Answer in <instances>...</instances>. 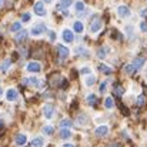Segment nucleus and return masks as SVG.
<instances>
[{
	"instance_id": "obj_8",
	"label": "nucleus",
	"mask_w": 147,
	"mask_h": 147,
	"mask_svg": "<svg viewBox=\"0 0 147 147\" xmlns=\"http://www.w3.org/2000/svg\"><path fill=\"white\" fill-rule=\"evenodd\" d=\"M40 70H42V66L36 61H32L27 64V71H30V73H39Z\"/></svg>"
},
{
	"instance_id": "obj_31",
	"label": "nucleus",
	"mask_w": 147,
	"mask_h": 147,
	"mask_svg": "<svg viewBox=\"0 0 147 147\" xmlns=\"http://www.w3.org/2000/svg\"><path fill=\"white\" fill-rule=\"evenodd\" d=\"M119 107H120V110H121V114H124V116H129V109L127 107H124L120 101H119Z\"/></svg>"
},
{
	"instance_id": "obj_3",
	"label": "nucleus",
	"mask_w": 147,
	"mask_h": 147,
	"mask_svg": "<svg viewBox=\"0 0 147 147\" xmlns=\"http://www.w3.org/2000/svg\"><path fill=\"white\" fill-rule=\"evenodd\" d=\"M34 13L37 16H46V9H45V3L43 1H37L34 4Z\"/></svg>"
},
{
	"instance_id": "obj_43",
	"label": "nucleus",
	"mask_w": 147,
	"mask_h": 147,
	"mask_svg": "<svg viewBox=\"0 0 147 147\" xmlns=\"http://www.w3.org/2000/svg\"><path fill=\"white\" fill-rule=\"evenodd\" d=\"M63 147H74V146H73V144H64Z\"/></svg>"
},
{
	"instance_id": "obj_34",
	"label": "nucleus",
	"mask_w": 147,
	"mask_h": 147,
	"mask_svg": "<svg viewBox=\"0 0 147 147\" xmlns=\"http://www.w3.org/2000/svg\"><path fill=\"white\" fill-rule=\"evenodd\" d=\"M124 71H126V73H129V74H133V73H134V70H133L131 64H130V66H126V67H124Z\"/></svg>"
},
{
	"instance_id": "obj_36",
	"label": "nucleus",
	"mask_w": 147,
	"mask_h": 147,
	"mask_svg": "<svg viewBox=\"0 0 147 147\" xmlns=\"http://www.w3.org/2000/svg\"><path fill=\"white\" fill-rule=\"evenodd\" d=\"M22 20H23V22H29V20H30V14H29V13L22 14Z\"/></svg>"
},
{
	"instance_id": "obj_15",
	"label": "nucleus",
	"mask_w": 147,
	"mask_h": 147,
	"mask_svg": "<svg viewBox=\"0 0 147 147\" xmlns=\"http://www.w3.org/2000/svg\"><path fill=\"white\" fill-rule=\"evenodd\" d=\"M26 142H27V137L24 134H17L16 136V144L17 146H24Z\"/></svg>"
},
{
	"instance_id": "obj_1",
	"label": "nucleus",
	"mask_w": 147,
	"mask_h": 147,
	"mask_svg": "<svg viewBox=\"0 0 147 147\" xmlns=\"http://www.w3.org/2000/svg\"><path fill=\"white\" fill-rule=\"evenodd\" d=\"M47 83L50 87H66L67 86V80L64 77H61L59 73H51L47 77Z\"/></svg>"
},
{
	"instance_id": "obj_33",
	"label": "nucleus",
	"mask_w": 147,
	"mask_h": 147,
	"mask_svg": "<svg viewBox=\"0 0 147 147\" xmlns=\"http://www.w3.org/2000/svg\"><path fill=\"white\" fill-rule=\"evenodd\" d=\"M94 82H96L94 76H90V77L86 80V84H87V86H93V84H94Z\"/></svg>"
},
{
	"instance_id": "obj_38",
	"label": "nucleus",
	"mask_w": 147,
	"mask_h": 147,
	"mask_svg": "<svg viewBox=\"0 0 147 147\" xmlns=\"http://www.w3.org/2000/svg\"><path fill=\"white\" fill-rule=\"evenodd\" d=\"M140 29H142V32H147V23L146 22H143V23L140 24Z\"/></svg>"
},
{
	"instance_id": "obj_4",
	"label": "nucleus",
	"mask_w": 147,
	"mask_h": 147,
	"mask_svg": "<svg viewBox=\"0 0 147 147\" xmlns=\"http://www.w3.org/2000/svg\"><path fill=\"white\" fill-rule=\"evenodd\" d=\"M144 57H137V59H134L133 60V63H131V67H133V70L134 71H137V70H140L142 67H143V64H144Z\"/></svg>"
},
{
	"instance_id": "obj_32",
	"label": "nucleus",
	"mask_w": 147,
	"mask_h": 147,
	"mask_svg": "<svg viewBox=\"0 0 147 147\" xmlns=\"http://www.w3.org/2000/svg\"><path fill=\"white\" fill-rule=\"evenodd\" d=\"M76 10H77V11L84 10V3H83V1H77V3H76Z\"/></svg>"
},
{
	"instance_id": "obj_42",
	"label": "nucleus",
	"mask_w": 147,
	"mask_h": 147,
	"mask_svg": "<svg viewBox=\"0 0 147 147\" xmlns=\"http://www.w3.org/2000/svg\"><path fill=\"white\" fill-rule=\"evenodd\" d=\"M110 147H121V144H119V143H114V144H111Z\"/></svg>"
},
{
	"instance_id": "obj_28",
	"label": "nucleus",
	"mask_w": 147,
	"mask_h": 147,
	"mask_svg": "<svg viewBox=\"0 0 147 147\" xmlns=\"http://www.w3.org/2000/svg\"><path fill=\"white\" fill-rule=\"evenodd\" d=\"M20 29H22V24H20L19 22H16V23H13V24L10 26V30H11V32H19Z\"/></svg>"
},
{
	"instance_id": "obj_10",
	"label": "nucleus",
	"mask_w": 147,
	"mask_h": 147,
	"mask_svg": "<svg viewBox=\"0 0 147 147\" xmlns=\"http://www.w3.org/2000/svg\"><path fill=\"white\" fill-rule=\"evenodd\" d=\"M117 13L120 14V17H130V9L127 7V6H119V9H117Z\"/></svg>"
},
{
	"instance_id": "obj_11",
	"label": "nucleus",
	"mask_w": 147,
	"mask_h": 147,
	"mask_svg": "<svg viewBox=\"0 0 147 147\" xmlns=\"http://www.w3.org/2000/svg\"><path fill=\"white\" fill-rule=\"evenodd\" d=\"M45 32H46V26L45 24H37V26H34L32 29V34L33 36H39V34H42Z\"/></svg>"
},
{
	"instance_id": "obj_17",
	"label": "nucleus",
	"mask_w": 147,
	"mask_h": 147,
	"mask_svg": "<svg viewBox=\"0 0 147 147\" xmlns=\"http://www.w3.org/2000/svg\"><path fill=\"white\" fill-rule=\"evenodd\" d=\"M43 144H45L43 137H36V139H33V142H32V147H43Z\"/></svg>"
},
{
	"instance_id": "obj_45",
	"label": "nucleus",
	"mask_w": 147,
	"mask_h": 147,
	"mask_svg": "<svg viewBox=\"0 0 147 147\" xmlns=\"http://www.w3.org/2000/svg\"><path fill=\"white\" fill-rule=\"evenodd\" d=\"M45 1H46V3H50V1H51V0H45Z\"/></svg>"
},
{
	"instance_id": "obj_24",
	"label": "nucleus",
	"mask_w": 147,
	"mask_h": 147,
	"mask_svg": "<svg viewBox=\"0 0 147 147\" xmlns=\"http://www.w3.org/2000/svg\"><path fill=\"white\" fill-rule=\"evenodd\" d=\"M86 100H87V103H89L90 106H96V104H97V97H96L94 94H89Z\"/></svg>"
},
{
	"instance_id": "obj_25",
	"label": "nucleus",
	"mask_w": 147,
	"mask_h": 147,
	"mask_svg": "<svg viewBox=\"0 0 147 147\" xmlns=\"http://www.w3.org/2000/svg\"><path fill=\"white\" fill-rule=\"evenodd\" d=\"M104 106H106V109H113L114 107V100L113 97H107L104 100Z\"/></svg>"
},
{
	"instance_id": "obj_44",
	"label": "nucleus",
	"mask_w": 147,
	"mask_h": 147,
	"mask_svg": "<svg viewBox=\"0 0 147 147\" xmlns=\"http://www.w3.org/2000/svg\"><path fill=\"white\" fill-rule=\"evenodd\" d=\"M3 1H4V0H0V6H1V4H3Z\"/></svg>"
},
{
	"instance_id": "obj_41",
	"label": "nucleus",
	"mask_w": 147,
	"mask_h": 147,
	"mask_svg": "<svg viewBox=\"0 0 147 147\" xmlns=\"http://www.w3.org/2000/svg\"><path fill=\"white\" fill-rule=\"evenodd\" d=\"M142 16H143V17H147V7L142 10Z\"/></svg>"
},
{
	"instance_id": "obj_46",
	"label": "nucleus",
	"mask_w": 147,
	"mask_h": 147,
	"mask_svg": "<svg viewBox=\"0 0 147 147\" xmlns=\"http://www.w3.org/2000/svg\"><path fill=\"white\" fill-rule=\"evenodd\" d=\"M1 93H3V92H1V89H0V96H1Z\"/></svg>"
},
{
	"instance_id": "obj_19",
	"label": "nucleus",
	"mask_w": 147,
	"mask_h": 147,
	"mask_svg": "<svg viewBox=\"0 0 147 147\" xmlns=\"http://www.w3.org/2000/svg\"><path fill=\"white\" fill-rule=\"evenodd\" d=\"M11 61H13V60L6 59V60H4V61L0 64V71H3V73H4V71H7V69H9V66L11 64Z\"/></svg>"
},
{
	"instance_id": "obj_35",
	"label": "nucleus",
	"mask_w": 147,
	"mask_h": 147,
	"mask_svg": "<svg viewBox=\"0 0 147 147\" xmlns=\"http://www.w3.org/2000/svg\"><path fill=\"white\" fill-rule=\"evenodd\" d=\"M106 89H107V82H103V83L100 84V92H101V93H104V92H106Z\"/></svg>"
},
{
	"instance_id": "obj_13",
	"label": "nucleus",
	"mask_w": 147,
	"mask_h": 147,
	"mask_svg": "<svg viewBox=\"0 0 147 147\" xmlns=\"http://www.w3.org/2000/svg\"><path fill=\"white\" fill-rule=\"evenodd\" d=\"M19 97V94H17V92L14 90V89H9L7 90V93H6V98L9 100V101H16Z\"/></svg>"
},
{
	"instance_id": "obj_5",
	"label": "nucleus",
	"mask_w": 147,
	"mask_h": 147,
	"mask_svg": "<svg viewBox=\"0 0 147 147\" xmlns=\"http://www.w3.org/2000/svg\"><path fill=\"white\" fill-rule=\"evenodd\" d=\"M56 51H57V54L61 57V59H66L69 54H70V51L67 47H64V46H61V45H57V47H56Z\"/></svg>"
},
{
	"instance_id": "obj_40",
	"label": "nucleus",
	"mask_w": 147,
	"mask_h": 147,
	"mask_svg": "<svg viewBox=\"0 0 147 147\" xmlns=\"http://www.w3.org/2000/svg\"><path fill=\"white\" fill-rule=\"evenodd\" d=\"M54 39H56V34H54V32H50V40L53 42Z\"/></svg>"
},
{
	"instance_id": "obj_39",
	"label": "nucleus",
	"mask_w": 147,
	"mask_h": 147,
	"mask_svg": "<svg viewBox=\"0 0 147 147\" xmlns=\"http://www.w3.org/2000/svg\"><path fill=\"white\" fill-rule=\"evenodd\" d=\"M80 73H82V74H87V73H90V69L84 67V69H82V70H80Z\"/></svg>"
},
{
	"instance_id": "obj_16",
	"label": "nucleus",
	"mask_w": 147,
	"mask_h": 147,
	"mask_svg": "<svg viewBox=\"0 0 147 147\" xmlns=\"http://www.w3.org/2000/svg\"><path fill=\"white\" fill-rule=\"evenodd\" d=\"M146 103H147V97L144 94H140V96L137 97V100H136V106H137V107H144Z\"/></svg>"
},
{
	"instance_id": "obj_21",
	"label": "nucleus",
	"mask_w": 147,
	"mask_h": 147,
	"mask_svg": "<svg viewBox=\"0 0 147 147\" xmlns=\"http://www.w3.org/2000/svg\"><path fill=\"white\" fill-rule=\"evenodd\" d=\"M70 4H71V0H61L60 4H57V10H63V9L69 7Z\"/></svg>"
},
{
	"instance_id": "obj_12",
	"label": "nucleus",
	"mask_w": 147,
	"mask_h": 147,
	"mask_svg": "<svg viewBox=\"0 0 147 147\" xmlns=\"http://www.w3.org/2000/svg\"><path fill=\"white\" fill-rule=\"evenodd\" d=\"M63 40L67 42V43H71V42L74 40V37H73V32L69 30V29H64V30H63Z\"/></svg>"
},
{
	"instance_id": "obj_2",
	"label": "nucleus",
	"mask_w": 147,
	"mask_h": 147,
	"mask_svg": "<svg viewBox=\"0 0 147 147\" xmlns=\"http://www.w3.org/2000/svg\"><path fill=\"white\" fill-rule=\"evenodd\" d=\"M101 24H103L101 19H100L98 16H94V17L90 20V32H92V33H97L98 30L101 29Z\"/></svg>"
},
{
	"instance_id": "obj_26",
	"label": "nucleus",
	"mask_w": 147,
	"mask_h": 147,
	"mask_svg": "<svg viewBox=\"0 0 147 147\" xmlns=\"http://www.w3.org/2000/svg\"><path fill=\"white\" fill-rule=\"evenodd\" d=\"M70 136H71V133H70L69 129H61V130H60V137H61V139H69Z\"/></svg>"
},
{
	"instance_id": "obj_7",
	"label": "nucleus",
	"mask_w": 147,
	"mask_h": 147,
	"mask_svg": "<svg viewBox=\"0 0 147 147\" xmlns=\"http://www.w3.org/2000/svg\"><path fill=\"white\" fill-rule=\"evenodd\" d=\"M113 94H114L117 98L121 97V96L124 94V89H123V86L119 84V83H116V84L113 86Z\"/></svg>"
},
{
	"instance_id": "obj_23",
	"label": "nucleus",
	"mask_w": 147,
	"mask_h": 147,
	"mask_svg": "<svg viewBox=\"0 0 147 147\" xmlns=\"http://www.w3.org/2000/svg\"><path fill=\"white\" fill-rule=\"evenodd\" d=\"M71 120L70 119H64V120H61L60 121V127H63V129H70L71 127Z\"/></svg>"
},
{
	"instance_id": "obj_9",
	"label": "nucleus",
	"mask_w": 147,
	"mask_h": 147,
	"mask_svg": "<svg viewBox=\"0 0 147 147\" xmlns=\"http://www.w3.org/2000/svg\"><path fill=\"white\" fill-rule=\"evenodd\" d=\"M23 84H32L34 87H40V80L36 79V77H27V79H23Z\"/></svg>"
},
{
	"instance_id": "obj_30",
	"label": "nucleus",
	"mask_w": 147,
	"mask_h": 147,
	"mask_svg": "<svg viewBox=\"0 0 147 147\" xmlns=\"http://www.w3.org/2000/svg\"><path fill=\"white\" fill-rule=\"evenodd\" d=\"M77 123H79V124H84V123H87V116H86V114L79 116V117H77Z\"/></svg>"
},
{
	"instance_id": "obj_6",
	"label": "nucleus",
	"mask_w": 147,
	"mask_h": 147,
	"mask_svg": "<svg viewBox=\"0 0 147 147\" xmlns=\"http://www.w3.org/2000/svg\"><path fill=\"white\" fill-rule=\"evenodd\" d=\"M53 113H54V106L53 104H46L43 107V114L46 119H51L53 117Z\"/></svg>"
},
{
	"instance_id": "obj_20",
	"label": "nucleus",
	"mask_w": 147,
	"mask_h": 147,
	"mask_svg": "<svg viewBox=\"0 0 147 147\" xmlns=\"http://www.w3.org/2000/svg\"><path fill=\"white\" fill-rule=\"evenodd\" d=\"M98 70L101 71V73H104V74H111V69L109 67V66H106V64H98Z\"/></svg>"
},
{
	"instance_id": "obj_27",
	"label": "nucleus",
	"mask_w": 147,
	"mask_h": 147,
	"mask_svg": "<svg viewBox=\"0 0 147 147\" xmlns=\"http://www.w3.org/2000/svg\"><path fill=\"white\" fill-rule=\"evenodd\" d=\"M43 133L47 134V136H51V134L54 133V130H53L51 126H45V127H43Z\"/></svg>"
},
{
	"instance_id": "obj_37",
	"label": "nucleus",
	"mask_w": 147,
	"mask_h": 147,
	"mask_svg": "<svg viewBox=\"0 0 147 147\" xmlns=\"http://www.w3.org/2000/svg\"><path fill=\"white\" fill-rule=\"evenodd\" d=\"M76 51H77V54H87V51L83 49V47H77V50H76Z\"/></svg>"
},
{
	"instance_id": "obj_22",
	"label": "nucleus",
	"mask_w": 147,
	"mask_h": 147,
	"mask_svg": "<svg viewBox=\"0 0 147 147\" xmlns=\"http://www.w3.org/2000/svg\"><path fill=\"white\" fill-rule=\"evenodd\" d=\"M73 29H74V32H77V33H83V30H84L82 22H76V23L73 24Z\"/></svg>"
},
{
	"instance_id": "obj_18",
	"label": "nucleus",
	"mask_w": 147,
	"mask_h": 147,
	"mask_svg": "<svg viewBox=\"0 0 147 147\" xmlns=\"http://www.w3.org/2000/svg\"><path fill=\"white\" fill-rule=\"evenodd\" d=\"M26 39H27V32H26V30L20 32V33L16 36V42H17V43H22V42H24Z\"/></svg>"
},
{
	"instance_id": "obj_29",
	"label": "nucleus",
	"mask_w": 147,
	"mask_h": 147,
	"mask_svg": "<svg viewBox=\"0 0 147 147\" xmlns=\"http://www.w3.org/2000/svg\"><path fill=\"white\" fill-rule=\"evenodd\" d=\"M106 53H107V50L104 49V47H100V49L97 50L98 59H104V57H106Z\"/></svg>"
},
{
	"instance_id": "obj_14",
	"label": "nucleus",
	"mask_w": 147,
	"mask_h": 147,
	"mask_svg": "<svg viewBox=\"0 0 147 147\" xmlns=\"http://www.w3.org/2000/svg\"><path fill=\"white\" fill-rule=\"evenodd\" d=\"M96 136L97 137H104V136H107V133H109V127L107 126H100L96 129Z\"/></svg>"
}]
</instances>
